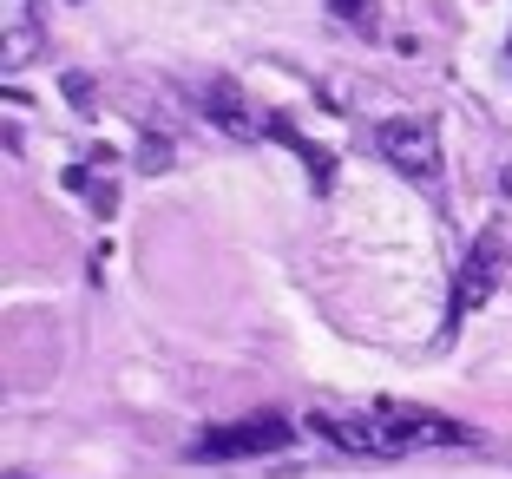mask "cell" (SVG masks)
<instances>
[{
  "label": "cell",
  "mask_w": 512,
  "mask_h": 479,
  "mask_svg": "<svg viewBox=\"0 0 512 479\" xmlns=\"http://www.w3.org/2000/svg\"><path fill=\"white\" fill-rule=\"evenodd\" d=\"M316 434L335 440L342 453H414V447H473L467 420H447L434 407H401V401H375L362 420H335L316 414Z\"/></svg>",
  "instance_id": "6da1fadb"
},
{
  "label": "cell",
  "mask_w": 512,
  "mask_h": 479,
  "mask_svg": "<svg viewBox=\"0 0 512 479\" xmlns=\"http://www.w3.org/2000/svg\"><path fill=\"white\" fill-rule=\"evenodd\" d=\"M375 151L388 158L401 178L414 184H440V171H447V151H440V125L427 119V112H401V119H381L375 125Z\"/></svg>",
  "instance_id": "7a4b0ae2"
},
{
  "label": "cell",
  "mask_w": 512,
  "mask_h": 479,
  "mask_svg": "<svg viewBox=\"0 0 512 479\" xmlns=\"http://www.w3.org/2000/svg\"><path fill=\"white\" fill-rule=\"evenodd\" d=\"M499 276H506V224H486L473 237V250L460 256V276H453V296H447V329H460L480 302H493Z\"/></svg>",
  "instance_id": "3957f363"
},
{
  "label": "cell",
  "mask_w": 512,
  "mask_h": 479,
  "mask_svg": "<svg viewBox=\"0 0 512 479\" xmlns=\"http://www.w3.org/2000/svg\"><path fill=\"white\" fill-rule=\"evenodd\" d=\"M296 440V420L283 414H256V420H230L211 434L191 440V460H263V453H283Z\"/></svg>",
  "instance_id": "277c9868"
},
{
  "label": "cell",
  "mask_w": 512,
  "mask_h": 479,
  "mask_svg": "<svg viewBox=\"0 0 512 479\" xmlns=\"http://www.w3.org/2000/svg\"><path fill=\"white\" fill-rule=\"evenodd\" d=\"M204 119L217 125V132H230V138H243V145H250V138H270V112H256L250 105V92L237 86V79H217L211 92H204Z\"/></svg>",
  "instance_id": "5b68a950"
},
{
  "label": "cell",
  "mask_w": 512,
  "mask_h": 479,
  "mask_svg": "<svg viewBox=\"0 0 512 479\" xmlns=\"http://www.w3.org/2000/svg\"><path fill=\"white\" fill-rule=\"evenodd\" d=\"M270 138H276L283 151H296L302 165H309V178H316V197H329V191H335V158H329V151H322L309 132H302L289 112H270Z\"/></svg>",
  "instance_id": "8992f818"
},
{
  "label": "cell",
  "mask_w": 512,
  "mask_h": 479,
  "mask_svg": "<svg viewBox=\"0 0 512 479\" xmlns=\"http://www.w3.org/2000/svg\"><path fill=\"white\" fill-rule=\"evenodd\" d=\"M329 14H335V20H348V27L362 33V40H375V33H381L375 0H329Z\"/></svg>",
  "instance_id": "52a82bcc"
},
{
  "label": "cell",
  "mask_w": 512,
  "mask_h": 479,
  "mask_svg": "<svg viewBox=\"0 0 512 479\" xmlns=\"http://www.w3.org/2000/svg\"><path fill=\"white\" fill-rule=\"evenodd\" d=\"M165 165H171V138L145 132V138H138V171H165Z\"/></svg>",
  "instance_id": "ba28073f"
},
{
  "label": "cell",
  "mask_w": 512,
  "mask_h": 479,
  "mask_svg": "<svg viewBox=\"0 0 512 479\" xmlns=\"http://www.w3.org/2000/svg\"><path fill=\"white\" fill-rule=\"evenodd\" d=\"M60 92H66V105H73V112H92V105H99V99H92V79H86V73H66Z\"/></svg>",
  "instance_id": "9c48e42d"
}]
</instances>
